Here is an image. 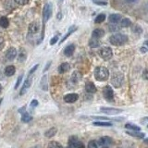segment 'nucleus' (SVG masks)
Segmentation results:
<instances>
[{
	"instance_id": "1",
	"label": "nucleus",
	"mask_w": 148,
	"mask_h": 148,
	"mask_svg": "<svg viewBox=\"0 0 148 148\" xmlns=\"http://www.w3.org/2000/svg\"><path fill=\"white\" fill-rule=\"evenodd\" d=\"M127 41H128V37L122 33H116L114 35L110 36L109 38V42L111 43V45H116V46H120V45H125Z\"/></svg>"
},
{
	"instance_id": "2",
	"label": "nucleus",
	"mask_w": 148,
	"mask_h": 148,
	"mask_svg": "<svg viewBox=\"0 0 148 148\" xmlns=\"http://www.w3.org/2000/svg\"><path fill=\"white\" fill-rule=\"evenodd\" d=\"M95 77L99 81H107L109 77V71L105 67H97L95 71Z\"/></svg>"
},
{
	"instance_id": "3",
	"label": "nucleus",
	"mask_w": 148,
	"mask_h": 148,
	"mask_svg": "<svg viewBox=\"0 0 148 148\" xmlns=\"http://www.w3.org/2000/svg\"><path fill=\"white\" fill-rule=\"evenodd\" d=\"M123 80H124V77L121 73H115L113 74V76L111 78V83L114 87L119 88L122 85Z\"/></svg>"
},
{
	"instance_id": "4",
	"label": "nucleus",
	"mask_w": 148,
	"mask_h": 148,
	"mask_svg": "<svg viewBox=\"0 0 148 148\" xmlns=\"http://www.w3.org/2000/svg\"><path fill=\"white\" fill-rule=\"evenodd\" d=\"M52 15V6L50 5L49 3L45 4V7H44V13H43V23H44V29H45V24L46 21H48Z\"/></svg>"
},
{
	"instance_id": "5",
	"label": "nucleus",
	"mask_w": 148,
	"mask_h": 148,
	"mask_svg": "<svg viewBox=\"0 0 148 148\" xmlns=\"http://www.w3.org/2000/svg\"><path fill=\"white\" fill-rule=\"evenodd\" d=\"M99 56L102 57L104 60H109L113 57V51L110 47H103L100 49Z\"/></svg>"
},
{
	"instance_id": "6",
	"label": "nucleus",
	"mask_w": 148,
	"mask_h": 148,
	"mask_svg": "<svg viewBox=\"0 0 148 148\" xmlns=\"http://www.w3.org/2000/svg\"><path fill=\"white\" fill-rule=\"evenodd\" d=\"M103 95L108 102H113L114 101V92L109 85H107L103 89Z\"/></svg>"
},
{
	"instance_id": "7",
	"label": "nucleus",
	"mask_w": 148,
	"mask_h": 148,
	"mask_svg": "<svg viewBox=\"0 0 148 148\" xmlns=\"http://www.w3.org/2000/svg\"><path fill=\"white\" fill-rule=\"evenodd\" d=\"M100 111L107 115H117L122 112L121 109H118V108H114V107H101Z\"/></svg>"
},
{
	"instance_id": "8",
	"label": "nucleus",
	"mask_w": 148,
	"mask_h": 148,
	"mask_svg": "<svg viewBox=\"0 0 148 148\" xmlns=\"http://www.w3.org/2000/svg\"><path fill=\"white\" fill-rule=\"evenodd\" d=\"M17 56V50L14 47H10L7 49V51L6 52V59L9 61H12L15 59V57Z\"/></svg>"
},
{
	"instance_id": "9",
	"label": "nucleus",
	"mask_w": 148,
	"mask_h": 148,
	"mask_svg": "<svg viewBox=\"0 0 148 148\" xmlns=\"http://www.w3.org/2000/svg\"><path fill=\"white\" fill-rule=\"evenodd\" d=\"M98 145H101L103 147H107V145H109L112 143V139L108 136H104V137H101L100 140L98 141Z\"/></svg>"
},
{
	"instance_id": "10",
	"label": "nucleus",
	"mask_w": 148,
	"mask_h": 148,
	"mask_svg": "<svg viewBox=\"0 0 148 148\" xmlns=\"http://www.w3.org/2000/svg\"><path fill=\"white\" fill-rule=\"evenodd\" d=\"M79 99V95L77 93H69V95L64 96V101L66 103H74Z\"/></svg>"
},
{
	"instance_id": "11",
	"label": "nucleus",
	"mask_w": 148,
	"mask_h": 148,
	"mask_svg": "<svg viewBox=\"0 0 148 148\" xmlns=\"http://www.w3.org/2000/svg\"><path fill=\"white\" fill-rule=\"evenodd\" d=\"M31 84H32V78L29 76L28 79H27L24 81V83H23L22 88H21V93H19V95H24V93L27 92V90H28V89L31 87Z\"/></svg>"
},
{
	"instance_id": "12",
	"label": "nucleus",
	"mask_w": 148,
	"mask_h": 148,
	"mask_svg": "<svg viewBox=\"0 0 148 148\" xmlns=\"http://www.w3.org/2000/svg\"><path fill=\"white\" fill-rule=\"evenodd\" d=\"M79 139L76 136H71L69 139V143H68V148H75L77 145L79 143Z\"/></svg>"
},
{
	"instance_id": "13",
	"label": "nucleus",
	"mask_w": 148,
	"mask_h": 148,
	"mask_svg": "<svg viewBox=\"0 0 148 148\" xmlns=\"http://www.w3.org/2000/svg\"><path fill=\"white\" fill-rule=\"evenodd\" d=\"M39 29H40V25H39L38 22L35 21L32 22L29 26V32L31 33H36L39 31Z\"/></svg>"
},
{
	"instance_id": "14",
	"label": "nucleus",
	"mask_w": 148,
	"mask_h": 148,
	"mask_svg": "<svg viewBox=\"0 0 148 148\" xmlns=\"http://www.w3.org/2000/svg\"><path fill=\"white\" fill-rule=\"evenodd\" d=\"M85 90H86L87 93H93L96 92V87L92 81H88V83H86V84H85Z\"/></svg>"
},
{
	"instance_id": "15",
	"label": "nucleus",
	"mask_w": 148,
	"mask_h": 148,
	"mask_svg": "<svg viewBox=\"0 0 148 148\" xmlns=\"http://www.w3.org/2000/svg\"><path fill=\"white\" fill-rule=\"evenodd\" d=\"M105 35V32L102 29H95L93 30V32L92 33V38H95V39H99L101 37H103Z\"/></svg>"
},
{
	"instance_id": "16",
	"label": "nucleus",
	"mask_w": 148,
	"mask_h": 148,
	"mask_svg": "<svg viewBox=\"0 0 148 148\" xmlns=\"http://www.w3.org/2000/svg\"><path fill=\"white\" fill-rule=\"evenodd\" d=\"M75 51V45H69L64 50V54L66 57H71L72 54Z\"/></svg>"
},
{
	"instance_id": "17",
	"label": "nucleus",
	"mask_w": 148,
	"mask_h": 148,
	"mask_svg": "<svg viewBox=\"0 0 148 148\" xmlns=\"http://www.w3.org/2000/svg\"><path fill=\"white\" fill-rule=\"evenodd\" d=\"M71 69V66L69 63H62L59 67H58V72L63 74L65 72H68Z\"/></svg>"
},
{
	"instance_id": "18",
	"label": "nucleus",
	"mask_w": 148,
	"mask_h": 148,
	"mask_svg": "<svg viewBox=\"0 0 148 148\" xmlns=\"http://www.w3.org/2000/svg\"><path fill=\"white\" fill-rule=\"evenodd\" d=\"M15 71H16V69H15L14 66L10 65V66H7V67L5 69V75L7 77H10L14 75Z\"/></svg>"
},
{
	"instance_id": "19",
	"label": "nucleus",
	"mask_w": 148,
	"mask_h": 148,
	"mask_svg": "<svg viewBox=\"0 0 148 148\" xmlns=\"http://www.w3.org/2000/svg\"><path fill=\"white\" fill-rule=\"evenodd\" d=\"M27 57V52L24 48H21L19 49V57H18V59L19 62H23L25 61Z\"/></svg>"
},
{
	"instance_id": "20",
	"label": "nucleus",
	"mask_w": 148,
	"mask_h": 148,
	"mask_svg": "<svg viewBox=\"0 0 148 148\" xmlns=\"http://www.w3.org/2000/svg\"><path fill=\"white\" fill-rule=\"evenodd\" d=\"M127 133L131 135V136H133V137H136V138H138V139H143V138H145V133H143V132H140V131H127Z\"/></svg>"
},
{
	"instance_id": "21",
	"label": "nucleus",
	"mask_w": 148,
	"mask_h": 148,
	"mask_svg": "<svg viewBox=\"0 0 148 148\" xmlns=\"http://www.w3.org/2000/svg\"><path fill=\"white\" fill-rule=\"evenodd\" d=\"M81 79V74L79 71H74L71 75V81L74 83H79Z\"/></svg>"
},
{
	"instance_id": "22",
	"label": "nucleus",
	"mask_w": 148,
	"mask_h": 148,
	"mask_svg": "<svg viewBox=\"0 0 148 148\" xmlns=\"http://www.w3.org/2000/svg\"><path fill=\"white\" fill-rule=\"evenodd\" d=\"M108 29H109L110 32H119L120 29H121V26L117 24V23H110V24H108Z\"/></svg>"
},
{
	"instance_id": "23",
	"label": "nucleus",
	"mask_w": 148,
	"mask_h": 148,
	"mask_svg": "<svg viewBox=\"0 0 148 148\" xmlns=\"http://www.w3.org/2000/svg\"><path fill=\"white\" fill-rule=\"evenodd\" d=\"M9 25V21L7 17H0V26L2 28H7Z\"/></svg>"
},
{
	"instance_id": "24",
	"label": "nucleus",
	"mask_w": 148,
	"mask_h": 148,
	"mask_svg": "<svg viewBox=\"0 0 148 148\" xmlns=\"http://www.w3.org/2000/svg\"><path fill=\"white\" fill-rule=\"evenodd\" d=\"M120 19H121V16L119 14H111L109 16V21L111 23H118Z\"/></svg>"
},
{
	"instance_id": "25",
	"label": "nucleus",
	"mask_w": 148,
	"mask_h": 148,
	"mask_svg": "<svg viewBox=\"0 0 148 148\" xmlns=\"http://www.w3.org/2000/svg\"><path fill=\"white\" fill-rule=\"evenodd\" d=\"M33 119L32 116H31L29 113H27L25 110H23V114L21 116V120L23 122H30L31 120Z\"/></svg>"
},
{
	"instance_id": "26",
	"label": "nucleus",
	"mask_w": 148,
	"mask_h": 148,
	"mask_svg": "<svg viewBox=\"0 0 148 148\" xmlns=\"http://www.w3.org/2000/svg\"><path fill=\"white\" fill-rule=\"evenodd\" d=\"M89 45L91 46L92 48H96L100 46V42L98 39H95V38H92L90 41H89Z\"/></svg>"
},
{
	"instance_id": "27",
	"label": "nucleus",
	"mask_w": 148,
	"mask_h": 148,
	"mask_svg": "<svg viewBox=\"0 0 148 148\" xmlns=\"http://www.w3.org/2000/svg\"><path fill=\"white\" fill-rule=\"evenodd\" d=\"M77 30V27L76 26H71V28H69V32H68V33L67 34H66V35L63 37V38H62L61 39V41H60V44H62V43H63L64 41H66V40H67V38L69 36V35H71V34L74 32V31H76Z\"/></svg>"
},
{
	"instance_id": "28",
	"label": "nucleus",
	"mask_w": 148,
	"mask_h": 148,
	"mask_svg": "<svg viewBox=\"0 0 148 148\" xmlns=\"http://www.w3.org/2000/svg\"><path fill=\"white\" fill-rule=\"evenodd\" d=\"M93 126H100V127H110L112 126L111 122H104V121H95L93 122Z\"/></svg>"
},
{
	"instance_id": "29",
	"label": "nucleus",
	"mask_w": 148,
	"mask_h": 148,
	"mask_svg": "<svg viewBox=\"0 0 148 148\" xmlns=\"http://www.w3.org/2000/svg\"><path fill=\"white\" fill-rule=\"evenodd\" d=\"M56 133H57V129L56 128H52V129H50V130H48L47 131H46L45 133V135L47 138H51V137H53V136H55Z\"/></svg>"
},
{
	"instance_id": "30",
	"label": "nucleus",
	"mask_w": 148,
	"mask_h": 148,
	"mask_svg": "<svg viewBox=\"0 0 148 148\" xmlns=\"http://www.w3.org/2000/svg\"><path fill=\"white\" fill-rule=\"evenodd\" d=\"M131 24V21H130L129 19H127V18L122 19H121V22H120V26L123 27V28H126V27H130Z\"/></svg>"
},
{
	"instance_id": "31",
	"label": "nucleus",
	"mask_w": 148,
	"mask_h": 148,
	"mask_svg": "<svg viewBox=\"0 0 148 148\" xmlns=\"http://www.w3.org/2000/svg\"><path fill=\"white\" fill-rule=\"evenodd\" d=\"M125 128L126 129H130V130H132V131H141V128L136 126V125H132V124L129 123V124H126L125 125Z\"/></svg>"
},
{
	"instance_id": "32",
	"label": "nucleus",
	"mask_w": 148,
	"mask_h": 148,
	"mask_svg": "<svg viewBox=\"0 0 148 148\" xmlns=\"http://www.w3.org/2000/svg\"><path fill=\"white\" fill-rule=\"evenodd\" d=\"M48 148H62V145H60L59 143H57L56 141H53V142L49 143Z\"/></svg>"
},
{
	"instance_id": "33",
	"label": "nucleus",
	"mask_w": 148,
	"mask_h": 148,
	"mask_svg": "<svg viewBox=\"0 0 148 148\" xmlns=\"http://www.w3.org/2000/svg\"><path fill=\"white\" fill-rule=\"evenodd\" d=\"M4 7H5L6 9H12L13 7V2L11 0H6L4 2Z\"/></svg>"
},
{
	"instance_id": "34",
	"label": "nucleus",
	"mask_w": 148,
	"mask_h": 148,
	"mask_svg": "<svg viewBox=\"0 0 148 148\" xmlns=\"http://www.w3.org/2000/svg\"><path fill=\"white\" fill-rule=\"evenodd\" d=\"M105 19H106V15H105V14H99L98 16L96 17L95 21L96 23H101V22H103Z\"/></svg>"
},
{
	"instance_id": "35",
	"label": "nucleus",
	"mask_w": 148,
	"mask_h": 148,
	"mask_svg": "<svg viewBox=\"0 0 148 148\" xmlns=\"http://www.w3.org/2000/svg\"><path fill=\"white\" fill-rule=\"evenodd\" d=\"M88 148H98V143L96 141H91L88 143Z\"/></svg>"
},
{
	"instance_id": "36",
	"label": "nucleus",
	"mask_w": 148,
	"mask_h": 148,
	"mask_svg": "<svg viewBox=\"0 0 148 148\" xmlns=\"http://www.w3.org/2000/svg\"><path fill=\"white\" fill-rule=\"evenodd\" d=\"M15 2H16L17 4H19V5H26V4H28L29 0H14Z\"/></svg>"
},
{
	"instance_id": "37",
	"label": "nucleus",
	"mask_w": 148,
	"mask_h": 148,
	"mask_svg": "<svg viewBox=\"0 0 148 148\" xmlns=\"http://www.w3.org/2000/svg\"><path fill=\"white\" fill-rule=\"evenodd\" d=\"M22 77H23V74H21V75L19 76V78H18V81H17V83H16V85H15V89H17V88L19 86V84H21V83Z\"/></svg>"
},
{
	"instance_id": "38",
	"label": "nucleus",
	"mask_w": 148,
	"mask_h": 148,
	"mask_svg": "<svg viewBox=\"0 0 148 148\" xmlns=\"http://www.w3.org/2000/svg\"><path fill=\"white\" fill-rule=\"evenodd\" d=\"M132 31H134L135 33H142V28H140L138 25H135L133 28H132Z\"/></svg>"
},
{
	"instance_id": "39",
	"label": "nucleus",
	"mask_w": 148,
	"mask_h": 148,
	"mask_svg": "<svg viewBox=\"0 0 148 148\" xmlns=\"http://www.w3.org/2000/svg\"><path fill=\"white\" fill-rule=\"evenodd\" d=\"M57 41H58V36L53 37V38L51 39V40H50V45H55Z\"/></svg>"
},
{
	"instance_id": "40",
	"label": "nucleus",
	"mask_w": 148,
	"mask_h": 148,
	"mask_svg": "<svg viewBox=\"0 0 148 148\" xmlns=\"http://www.w3.org/2000/svg\"><path fill=\"white\" fill-rule=\"evenodd\" d=\"M39 67V65L37 64V65H35V66H34V67L32 69H31V71H30V72H29V76H31V75H32V74L34 72V71H36V69H37V68Z\"/></svg>"
},
{
	"instance_id": "41",
	"label": "nucleus",
	"mask_w": 148,
	"mask_h": 148,
	"mask_svg": "<svg viewBox=\"0 0 148 148\" xmlns=\"http://www.w3.org/2000/svg\"><path fill=\"white\" fill-rule=\"evenodd\" d=\"M4 45H5V41H4V39L2 37H0V50H2Z\"/></svg>"
},
{
	"instance_id": "42",
	"label": "nucleus",
	"mask_w": 148,
	"mask_h": 148,
	"mask_svg": "<svg viewBox=\"0 0 148 148\" xmlns=\"http://www.w3.org/2000/svg\"><path fill=\"white\" fill-rule=\"evenodd\" d=\"M146 45H147V42L145 43V45H143V47L141 48V52L142 53H146L147 52V46H146Z\"/></svg>"
},
{
	"instance_id": "43",
	"label": "nucleus",
	"mask_w": 148,
	"mask_h": 148,
	"mask_svg": "<svg viewBox=\"0 0 148 148\" xmlns=\"http://www.w3.org/2000/svg\"><path fill=\"white\" fill-rule=\"evenodd\" d=\"M95 4H96V5H102V6H106L107 5V2H103V1H95Z\"/></svg>"
},
{
	"instance_id": "44",
	"label": "nucleus",
	"mask_w": 148,
	"mask_h": 148,
	"mask_svg": "<svg viewBox=\"0 0 148 148\" xmlns=\"http://www.w3.org/2000/svg\"><path fill=\"white\" fill-rule=\"evenodd\" d=\"M38 106V101L37 100H33L31 103V107H37Z\"/></svg>"
},
{
	"instance_id": "45",
	"label": "nucleus",
	"mask_w": 148,
	"mask_h": 148,
	"mask_svg": "<svg viewBox=\"0 0 148 148\" xmlns=\"http://www.w3.org/2000/svg\"><path fill=\"white\" fill-rule=\"evenodd\" d=\"M75 148H85V147H84V145H83V143H81V142H79V143H78L77 146H76Z\"/></svg>"
},
{
	"instance_id": "46",
	"label": "nucleus",
	"mask_w": 148,
	"mask_h": 148,
	"mask_svg": "<svg viewBox=\"0 0 148 148\" xmlns=\"http://www.w3.org/2000/svg\"><path fill=\"white\" fill-rule=\"evenodd\" d=\"M143 78H145V80H147V71L145 69V71H143Z\"/></svg>"
},
{
	"instance_id": "47",
	"label": "nucleus",
	"mask_w": 148,
	"mask_h": 148,
	"mask_svg": "<svg viewBox=\"0 0 148 148\" xmlns=\"http://www.w3.org/2000/svg\"><path fill=\"white\" fill-rule=\"evenodd\" d=\"M126 2H128V3H133V2H135L136 0H125Z\"/></svg>"
},
{
	"instance_id": "48",
	"label": "nucleus",
	"mask_w": 148,
	"mask_h": 148,
	"mask_svg": "<svg viewBox=\"0 0 148 148\" xmlns=\"http://www.w3.org/2000/svg\"><path fill=\"white\" fill-rule=\"evenodd\" d=\"M57 19H61V14H58V15H57Z\"/></svg>"
},
{
	"instance_id": "49",
	"label": "nucleus",
	"mask_w": 148,
	"mask_h": 148,
	"mask_svg": "<svg viewBox=\"0 0 148 148\" xmlns=\"http://www.w3.org/2000/svg\"><path fill=\"white\" fill-rule=\"evenodd\" d=\"M1 91H2V86L0 85V93H1Z\"/></svg>"
},
{
	"instance_id": "50",
	"label": "nucleus",
	"mask_w": 148,
	"mask_h": 148,
	"mask_svg": "<svg viewBox=\"0 0 148 148\" xmlns=\"http://www.w3.org/2000/svg\"><path fill=\"white\" fill-rule=\"evenodd\" d=\"M2 101H3V98H1V99H0V105H1V103H2Z\"/></svg>"
},
{
	"instance_id": "51",
	"label": "nucleus",
	"mask_w": 148,
	"mask_h": 148,
	"mask_svg": "<svg viewBox=\"0 0 148 148\" xmlns=\"http://www.w3.org/2000/svg\"><path fill=\"white\" fill-rule=\"evenodd\" d=\"M33 148H39V147H37V146H35V147H33Z\"/></svg>"
},
{
	"instance_id": "52",
	"label": "nucleus",
	"mask_w": 148,
	"mask_h": 148,
	"mask_svg": "<svg viewBox=\"0 0 148 148\" xmlns=\"http://www.w3.org/2000/svg\"><path fill=\"white\" fill-rule=\"evenodd\" d=\"M103 148H107V147H103Z\"/></svg>"
}]
</instances>
